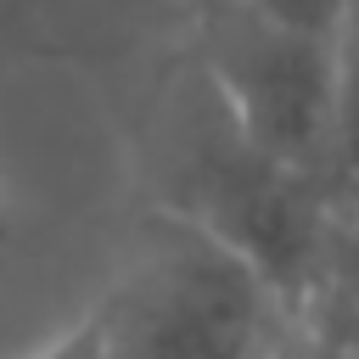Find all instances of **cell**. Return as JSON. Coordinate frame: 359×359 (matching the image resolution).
<instances>
[{
	"mask_svg": "<svg viewBox=\"0 0 359 359\" xmlns=\"http://www.w3.org/2000/svg\"><path fill=\"white\" fill-rule=\"evenodd\" d=\"M0 241H6V196H0Z\"/></svg>",
	"mask_w": 359,
	"mask_h": 359,
	"instance_id": "5b68a950",
	"label": "cell"
},
{
	"mask_svg": "<svg viewBox=\"0 0 359 359\" xmlns=\"http://www.w3.org/2000/svg\"><path fill=\"white\" fill-rule=\"evenodd\" d=\"M337 174L359 180V0L337 17Z\"/></svg>",
	"mask_w": 359,
	"mask_h": 359,
	"instance_id": "3957f363",
	"label": "cell"
},
{
	"mask_svg": "<svg viewBox=\"0 0 359 359\" xmlns=\"http://www.w3.org/2000/svg\"><path fill=\"white\" fill-rule=\"evenodd\" d=\"M252 6H264L286 22H309V28H337V17H342V0H252Z\"/></svg>",
	"mask_w": 359,
	"mask_h": 359,
	"instance_id": "277c9868",
	"label": "cell"
},
{
	"mask_svg": "<svg viewBox=\"0 0 359 359\" xmlns=\"http://www.w3.org/2000/svg\"><path fill=\"white\" fill-rule=\"evenodd\" d=\"M196 62L230 123L280 168L337 174V28L286 22L252 0L196 6Z\"/></svg>",
	"mask_w": 359,
	"mask_h": 359,
	"instance_id": "7a4b0ae2",
	"label": "cell"
},
{
	"mask_svg": "<svg viewBox=\"0 0 359 359\" xmlns=\"http://www.w3.org/2000/svg\"><path fill=\"white\" fill-rule=\"evenodd\" d=\"M84 325L101 359H286L292 297L241 247L157 208Z\"/></svg>",
	"mask_w": 359,
	"mask_h": 359,
	"instance_id": "6da1fadb",
	"label": "cell"
}]
</instances>
